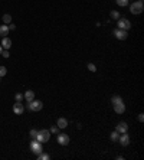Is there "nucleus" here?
<instances>
[{
    "label": "nucleus",
    "mask_w": 144,
    "mask_h": 160,
    "mask_svg": "<svg viewBox=\"0 0 144 160\" xmlns=\"http://www.w3.org/2000/svg\"><path fill=\"white\" fill-rule=\"evenodd\" d=\"M51 138V131L49 130H39L38 131V136H36V140L41 141V143H46L49 141Z\"/></svg>",
    "instance_id": "1"
},
{
    "label": "nucleus",
    "mask_w": 144,
    "mask_h": 160,
    "mask_svg": "<svg viewBox=\"0 0 144 160\" xmlns=\"http://www.w3.org/2000/svg\"><path fill=\"white\" fill-rule=\"evenodd\" d=\"M30 150H32V153H35L36 156H38V154H41V153L43 151V148H42V143H41V141H38L36 138H35V140H32V141H30Z\"/></svg>",
    "instance_id": "2"
},
{
    "label": "nucleus",
    "mask_w": 144,
    "mask_h": 160,
    "mask_svg": "<svg viewBox=\"0 0 144 160\" xmlns=\"http://www.w3.org/2000/svg\"><path fill=\"white\" fill-rule=\"evenodd\" d=\"M143 10H144L143 2H134V3L130 6V12H131L133 15H140Z\"/></svg>",
    "instance_id": "3"
},
{
    "label": "nucleus",
    "mask_w": 144,
    "mask_h": 160,
    "mask_svg": "<svg viewBox=\"0 0 144 160\" xmlns=\"http://www.w3.org/2000/svg\"><path fill=\"white\" fill-rule=\"evenodd\" d=\"M42 107H43V104H42V101H39V100H32V101H29V104H28V108H29L30 111H41Z\"/></svg>",
    "instance_id": "4"
},
{
    "label": "nucleus",
    "mask_w": 144,
    "mask_h": 160,
    "mask_svg": "<svg viewBox=\"0 0 144 160\" xmlns=\"http://www.w3.org/2000/svg\"><path fill=\"white\" fill-rule=\"evenodd\" d=\"M112 35H114L117 39H120V41H125L127 36H128L127 31H124V29H115V31H112Z\"/></svg>",
    "instance_id": "5"
},
{
    "label": "nucleus",
    "mask_w": 144,
    "mask_h": 160,
    "mask_svg": "<svg viewBox=\"0 0 144 160\" xmlns=\"http://www.w3.org/2000/svg\"><path fill=\"white\" fill-rule=\"evenodd\" d=\"M131 28V22L128 20V19H122V18H120L118 19V29H124V31H128Z\"/></svg>",
    "instance_id": "6"
},
{
    "label": "nucleus",
    "mask_w": 144,
    "mask_h": 160,
    "mask_svg": "<svg viewBox=\"0 0 144 160\" xmlns=\"http://www.w3.org/2000/svg\"><path fill=\"white\" fill-rule=\"evenodd\" d=\"M23 110H25V107H23L22 101H16V104L13 105V113L18 114V115H20V114L23 113Z\"/></svg>",
    "instance_id": "7"
},
{
    "label": "nucleus",
    "mask_w": 144,
    "mask_h": 160,
    "mask_svg": "<svg viewBox=\"0 0 144 160\" xmlns=\"http://www.w3.org/2000/svg\"><path fill=\"white\" fill-rule=\"evenodd\" d=\"M58 143H59L61 146H66V144L69 143V137H68L66 134H59V133H58Z\"/></svg>",
    "instance_id": "8"
},
{
    "label": "nucleus",
    "mask_w": 144,
    "mask_h": 160,
    "mask_svg": "<svg viewBox=\"0 0 144 160\" xmlns=\"http://www.w3.org/2000/svg\"><path fill=\"white\" fill-rule=\"evenodd\" d=\"M118 141L122 144V146H128L130 144V136L127 133H122L120 137H118Z\"/></svg>",
    "instance_id": "9"
},
{
    "label": "nucleus",
    "mask_w": 144,
    "mask_h": 160,
    "mask_svg": "<svg viewBox=\"0 0 144 160\" xmlns=\"http://www.w3.org/2000/svg\"><path fill=\"white\" fill-rule=\"evenodd\" d=\"M127 130H128V124H127V123H124V121L118 123V125H117V131H118L120 134L127 133Z\"/></svg>",
    "instance_id": "10"
},
{
    "label": "nucleus",
    "mask_w": 144,
    "mask_h": 160,
    "mask_svg": "<svg viewBox=\"0 0 144 160\" xmlns=\"http://www.w3.org/2000/svg\"><path fill=\"white\" fill-rule=\"evenodd\" d=\"M114 111H115L117 114H122V113L125 111V105H124V102L115 104V105H114Z\"/></svg>",
    "instance_id": "11"
},
{
    "label": "nucleus",
    "mask_w": 144,
    "mask_h": 160,
    "mask_svg": "<svg viewBox=\"0 0 144 160\" xmlns=\"http://www.w3.org/2000/svg\"><path fill=\"white\" fill-rule=\"evenodd\" d=\"M2 46H3V49H10V46H12V41L9 39V38H3V41H2Z\"/></svg>",
    "instance_id": "12"
},
{
    "label": "nucleus",
    "mask_w": 144,
    "mask_h": 160,
    "mask_svg": "<svg viewBox=\"0 0 144 160\" xmlns=\"http://www.w3.org/2000/svg\"><path fill=\"white\" fill-rule=\"evenodd\" d=\"M23 98L29 102V101L35 100V92H33V91H26V92H25V95H23Z\"/></svg>",
    "instance_id": "13"
},
{
    "label": "nucleus",
    "mask_w": 144,
    "mask_h": 160,
    "mask_svg": "<svg viewBox=\"0 0 144 160\" xmlns=\"http://www.w3.org/2000/svg\"><path fill=\"white\" fill-rule=\"evenodd\" d=\"M59 128H66V125H68V121H66V118H58V124H56Z\"/></svg>",
    "instance_id": "14"
},
{
    "label": "nucleus",
    "mask_w": 144,
    "mask_h": 160,
    "mask_svg": "<svg viewBox=\"0 0 144 160\" xmlns=\"http://www.w3.org/2000/svg\"><path fill=\"white\" fill-rule=\"evenodd\" d=\"M7 33H9V26L7 25H2V26H0V35L5 38Z\"/></svg>",
    "instance_id": "15"
},
{
    "label": "nucleus",
    "mask_w": 144,
    "mask_h": 160,
    "mask_svg": "<svg viewBox=\"0 0 144 160\" xmlns=\"http://www.w3.org/2000/svg\"><path fill=\"white\" fill-rule=\"evenodd\" d=\"M111 102H112V105L120 104V102H122V98H121V97H118V95H114V97L111 98Z\"/></svg>",
    "instance_id": "16"
},
{
    "label": "nucleus",
    "mask_w": 144,
    "mask_h": 160,
    "mask_svg": "<svg viewBox=\"0 0 144 160\" xmlns=\"http://www.w3.org/2000/svg\"><path fill=\"white\" fill-rule=\"evenodd\" d=\"M118 137H120V133H118L117 130L111 133V140H112V141H118Z\"/></svg>",
    "instance_id": "17"
},
{
    "label": "nucleus",
    "mask_w": 144,
    "mask_h": 160,
    "mask_svg": "<svg viewBox=\"0 0 144 160\" xmlns=\"http://www.w3.org/2000/svg\"><path fill=\"white\" fill-rule=\"evenodd\" d=\"M38 159H39V160H49L51 157H49V154H46V153L42 151L41 154H38Z\"/></svg>",
    "instance_id": "18"
},
{
    "label": "nucleus",
    "mask_w": 144,
    "mask_h": 160,
    "mask_svg": "<svg viewBox=\"0 0 144 160\" xmlns=\"http://www.w3.org/2000/svg\"><path fill=\"white\" fill-rule=\"evenodd\" d=\"M115 2H117V5H118V6H121V7L128 6V0H115Z\"/></svg>",
    "instance_id": "19"
},
{
    "label": "nucleus",
    "mask_w": 144,
    "mask_h": 160,
    "mask_svg": "<svg viewBox=\"0 0 144 160\" xmlns=\"http://www.w3.org/2000/svg\"><path fill=\"white\" fill-rule=\"evenodd\" d=\"M7 74V69H6V66H0V78L2 77H5Z\"/></svg>",
    "instance_id": "20"
},
{
    "label": "nucleus",
    "mask_w": 144,
    "mask_h": 160,
    "mask_svg": "<svg viewBox=\"0 0 144 160\" xmlns=\"http://www.w3.org/2000/svg\"><path fill=\"white\" fill-rule=\"evenodd\" d=\"M3 22H5V23H10V22H12V16H10V15H5V16H3Z\"/></svg>",
    "instance_id": "21"
},
{
    "label": "nucleus",
    "mask_w": 144,
    "mask_h": 160,
    "mask_svg": "<svg viewBox=\"0 0 144 160\" xmlns=\"http://www.w3.org/2000/svg\"><path fill=\"white\" fill-rule=\"evenodd\" d=\"M49 131H51V133H53V134H58V133H59V127H58V125H52Z\"/></svg>",
    "instance_id": "22"
},
{
    "label": "nucleus",
    "mask_w": 144,
    "mask_h": 160,
    "mask_svg": "<svg viewBox=\"0 0 144 160\" xmlns=\"http://www.w3.org/2000/svg\"><path fill=\"white\" fill-rule=\"evenodd\" d=\"M111 18H112V19H120V13H118L117 10H112V12H111Z\"/></svg>",
    "instance_id": "23"
},
{
    "label": "nucleus",
    "mask_w": 144,
    "mask_h": 160,
    "mask_svg": "<svg viewBox=\"0 0 144 160\" xmlns=\"http://www.w3.org/2000/svg\"><path fill=\"white\" fill-rule=\"evenodd\" d=\"M88 69H89L91 72H95V71H97V66H95L94 64H88Z\"/></svg>",
    "instance_id": "24"
},
{
    "label": "nucleus",
    "mask_w": 144,
    "mask_h": 160,
    "mask_svg": "<svg viewBox=\"0 0 144 160\" xmlns=\"http://www.w3.org/2000/svg\"><path fill=\"white\" fill-rule=\"evenodd\" d=\"M36 136H38V130H30V137L36 138Z\"/></svg>",
    "instance_id": "25"
},
{
    "label": "nucleus",
    "mask_w": 144,
    "mask_h": 160,
    "mask_svg": "<svg viewBox=\"0 0 144 160\" xmlns=\"http://www.w3.org/2000/svg\"><path fill=\"white\" fill-rule=\"evenodd\" d=\"M15 98H16V101H22V100H23V95H22V94H19V92H18V94H16V95H15Z\"/></svg>",
    "instance_id": "26"
},
{
    "label": "nucleus",
    "mask_w": 144,
    "mask_h": 160,
    "mask_svg": "<svg viewBox=\"0 0 144 160\" xmlns=\"http://www.w3.org/2000/svg\"><path fill=\"white\" fill-rule=\"evenodd\" d=\"M2 55H3L5 58H9V49H6V51H3V52H2Z\"/></svg>",
    "instance_id": "27"
},
{
    "label": "nucleus",
    "mask_w": 144,
    "mask_h": 160,
    "mask_svg": "<svg viewBox=\"0 0 144 160\" xmlns=\"http://www.w3.org/2000/svg\"><path fill=\"white\" fill-rule=\"evenodd\" d=\"M138 120H140V121H144V114H138Z\"/></svg>",
    "instance_id": "28"
},
{
    "label": "nucleus",
    "mask_w": 144,
    "mask_h": 160,
    "mask_svg": "<svg viewBox=\"0 0 144 160\" xmlns=\"http://www.w3.org/2000/svg\"><path fill=\"white\" fill-rule=\"evenodd\" d=\"M9 29H12V31H15V29H16V26H15V25H9Z\"/></svg>",
    "instance_id": "29"
},
{
    "label": "nucleus",
    "mask_w": 144,
    "mask_h": 160,
    "mask_svg": "<svg viewBox=\"0 0 144 160\" xmlns=\"http://www.w3.org/2000/svg\"><path fill=\"white\" fill-rule=\"evenodd\" d=\"M2 52H3V46L0 45V55H2Z\"/></svg>",
    "instance_id": "30"
},
{
    "label": "nucleus",
    "mask_w": 144,
    "mask_h": 160,
    "mask_svg": "<svg viewBox=\"0 0 144 160\" xmlns=\"http://www.w3.org/2000/svg\"><path fill=\"white\" fill-rule=\"evenodd\" d=\"M138 2H143V0H138Z\"/></svg>",
    "instance_id": "31"
}]
</instances>
